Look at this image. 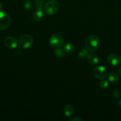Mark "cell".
I'll list each match as a JSON object with an SVG mask.
<instances>
[{
    "label": "cell",
    "mask_w": 121,
    "mask_h": 121,
    "mask_svg": "<svg viewBox=\"0 0 121 121\" xmlns=\"http://www.w3.org/2000/svg\"><path fill=\"white\" fill-rule=\"evenodd\" d=\"M100 40L98 37L96 35H89L87 38L85 42L86 49L90 52H94L98 48L99 46Z\"/></svg>",
    "instance_id": "6da1fadb"
},
{
    "label": "cell",
    "mask_w": 121,
    "mask_h": 121,
    "mask_svg": "<svg viewBox=\"0 0 121 121\" xmlns=\"http://www.w3.org/2000/svg\"><path fill=\"white\" fill-rule=\"evenodd\" d=\"M59 9V5L57 1L51 0L45 4L43 7V11L46 14L48 15L56 14Z\"/></svg>",
    "instance_id": "7a4b0ae2"
},
{
    "label": "cell",
    "mask_w": 121,
    "mask_h": 121,
    "mask_svg": "<svg viewBox=\"0 0 121 121\" xmlns=\"http://www.w3.org/2000/svg\"><path fill=\"white\" fill-rule=\"evenodd\" d=\"M64 43V39L62 35L58 33H55L51 35L49 39L50 46L52 48L56 49L62 47Z\"/></svg>",
    "instance_id": "3957f363"
},
{
    "label": "cell",
    "mask_w": 121,
    "mask_h": 121,
    "mask_svg": "<svg viewBox=\"0 0 121 121\" xmlns=\"http://www.w3.org/2000/svg\"><path fill=\"white\" fill-rule=\"evenodd\" d=\"M33 43V38L29 34H24L21 35L18 41V46L23 49L28 48Z\"/></svg>",
    "instance_id": "277c9868"
},
{
    "label": "cell",
    "mask_w": 121,
    "mask_h": 121,
    "mask_svg": "<svg viewBox=\"0 0 121 121\" xmlns=\"http://www.w3.org/2000/svg\"><path fill=\"white\" fill-rule=\"evenodd\" d=\"M11 19L8 13L0 11V31L4 30L11 24Z\"/></svg>",
    "instance_id": "5b68a950"
},
{
    "label": "cell",
    "mask_w": 121,
    "mask_h": 121,
    "mask_svg": "<svg viewBox=\"0 0 121 121\" xmlns=\"http://www.w3.org/2000/svg\"><path fill=\"white\" fill-rule=\"evenodd\" d=\"M93 74L97 79H104L107 76L106 69L102 66H97L93 70Z\"/></svg>",
    "instance_id": "8992f818"
},
{
    "label": "cell",
    "mask_w": 121,
    "mask_h": 121,
    "mask_svg": "<svg viewBox=\"0 0 121 121\" xmlns=\"http://www.w3.org/2000/svg\"><path fill=\"white\" fill-rule=\"evenodd\" d=\"M107 61L108 63L113 66H117L121 63V59L120 56L115 53H112L108 55L107 57Z\"/></svg>",
    "instance_id": "52a82bcc"
},
{
    "label": "cell",
    "mask_w": 121,
    "mask_h": 121,
    "mask_svg": "<svg viewBox=\"0 0 121 121\" xmlns=\"http://www.w3.org/2000/svg\"><path fill=\"white\" fill-rule=\"evenodd\" d=\"M4 42L5 46L7 48H10V49L15 48L18 46L17 40L11 36H8L5 38Z\"/></svg>",
    "instance_id": "ba28073f"
},
{
    "label": "cell",
    "mask_w": 121,
    "mask_h": 121,
    "mask_svg": "<svg viewBox=\"0 0 121 121\" xmlns=\"http://www.w3.org/2000/svg\"><path fill=\"white\" fill-rule=\"evenodd\" d=\"M86 58L88 61L92 65H97L98 63V57L93 53H88Z\"/></svg>",
    "instance_id": "9c48e42d"
},
{
    "label": "cell",
    "mask_w": 121,
    "mask_h": 121,
    "mask_svg": "<svg viewBox=\"0 0 121 121\" xmlns=\"http://www.w3.org/2000/svg\"><path fill=\"white\" fill-rule=\"evenodd\" d=\"M44 16L43 12L42 10H36L33 13L32 15V18L36 22L40 21Z\"/></svg>",
    "instance_id": "30bf717a"
},
{
    "label": "cell",
    "mask_w": 121,
    "mask_h": 121,
    "mask_svg": "<svg viewBox=\"0 0 121 121\" xmlns=\"http://www.w3.org/2000/svg\"><path fill=\"white\" fill-rule=\"evenodd\" d=\"M74 112V109L73 106L71 105H65L64 108V115L66 117H70L73 115Z\"/></svg>",
    "instance_id": "8fae6325"
},
{
    "label": "cell",
    "mask_w": 121,
    "mask_h": 121,
    "mask_svg": "<svg viewBox=\"0 0 121 121\" xmlns=\"http://www.w3.org/2000/svg\"><path fill=\"white\" fill-rule=\"evenodd\" d=\"M108 79L111 83H116L119 80V74L115 72H111L108 74Z\"/></svg>",
    "instance_id": "7c38bea8"
},
{
    "label": "cell",
    "mask_w": 121,
    "mask_h": 121,
    "mask_svg": "<svg viewBox=\"0 0 121 121\" xmlns=\"http://www.w3.org/2000/svg\"><path fill=\"white\" fill-rule=\"evenodd\" d=\"M54 53L56 57H64L65 56L66 52L65 51L64 48H62L60 47V48H56L55 50Z\"/></svg>",
    "instance_id": "4fadbf2b"
},
{
    "label": "cell",
    "mask_w": 121,
    "mask_h": 121,
    "mask_svg": "<svg viewBox=\"0 0 121 121\" xmlns=\"http://www.w3.org/2000/svg\"><path fill=\"white\" fill-rule=\"evenodd\" d=\"M45 4V2L44 0H37L35 2L36 10H42Z\"/></svg>",
    "instance_id": "5bb4252c"
},
{
    "label": "cell",
    "mask_w": 121,
    "mask_h": 121,
    "mask_svg": "<svg viewBox=\"0 0 121 121\" xmlns=\"http://www.w3.org/2000/svg\"><path fill=\"white\" fill-rule=\"evenodd\" d=\"M64 50L68 53H72L74 52L75 47L72 44L67 43L64 46Z\"/></svg>",
    "instance_id": "9a60e30c"
},
{
    "label": "cell",
    "mask_w": 121,
    "mask_h": 121,
    "mask_svg": "<svg viewBox=\"0 0 121 121\" xmlns=\"http://www.w3.org/2000/svg\"><path fill=\"white\" fill-rule=\"evenodd\" d=\"M88 54V52L87 49H82L78 53V57L80 59H84L87 57Z\"/></svg>",
    "instance_id": "2e32d148"
},
{
    "label": "cell",
    "mask_w": 121,
    "mask_h": 121,
    "mask_svg": "<svg viewBox=\"0 0 121 121\" xmlns=\"http://www.w3.org/2000/svg\"><path fill=\"white\" fill-rule=\"evenodd\" d=\"M24 7L26 8V9H27V10H32L33 8V3L32 1H29V0H27V1H25Z\"/></svg>",
    "instance_id": "e0dca14e"
},
{
    "label": "cell",
    "mask_w": 121,
    "mask_h": 121,
    "mask_svg": "<svg viewBox=\"0 0 121 121\" xmlns=\"http://www.w3.org/2000/svg\"><path fill=\"white\" fill-rule=\"evenodd\" d=\"M99 86L102 89H106L107 88L108 86H109V82H108V81H107V80L102 79V81L100 82Z\"/></svg>",
    "instance_id": "ac0fdd59"
},
{
    "label": "cell",
    "mask_w": 121,
    "mask_h": 121,
    "mask_svg": "<svg viewBox=\"0 0 121 121\" xmlns=\"http://www.w3.org/2000/svg\"><path fill=\"white\" fill-rule=\"evenodd\" d=\"M113 96L115 98V99H117V98H119L120 95H121V93H120V91H119L117 89H115L113 91Z\"/></svg>",
    "instance_id": "d6986e66"
},
{
    "label": "cell",
    "mask_w": 121,
    "mask_h": 121,
    "mask_svg": "<svg viewBox=\"0 0 121 121\" xmlns=\"http://www.w3.org/2000/svg\"><path fill=\"white\" fill-rule=\"evenodd\" d=\"M70 121H83V119L79 117H73L72 118H71V119H70Z\"/></svg>",
    "instance_id": "ffe728a7"
},
{
    "label": "cell",
    "mask_w": 121,
    "mask_h": 121,
    "mask_svg": "<svg viewBox=\"0 0 121 121\" xmlns=\"http://www.w3.org/2000/svg\"><path fill=\"white\" fill-rule=\"evenodd\" d=\"M117 106H118L119 108H121V100H120L118 102H117Z\"/></svg>",
    "instance_id": "44dd1931"
},
{
    "label": "cell",
    "mask_w": 121,
    "mask_h": 121,
    "mask_svg": "<svg viewBox=\"0 0 121 121\" xmlns=\"http://www.w3.org/2000/svg\"><path fill=\"white\" fill-rule=\"evenodd\" d=\"M118 71H119V73L120 74H121V66L119 67V68Z\"/></svg>",
    "instance_id": "7402d4cb"
},
{
    "label": "cell",
    "mask_w": 121,
    "mask_h": 121,
    "mask_svg": "<svg viewBox=\"0 0 121 121\" xmlns=\"http://www.w3.org/2000/svg\"><path fill=\"white\" fill-rule=\"evenodd\" d=\"M2 8V3H1V2H0V10H1Z\"/></svg>",
    "instance_id": "603a6c76"
}]
</instances>
